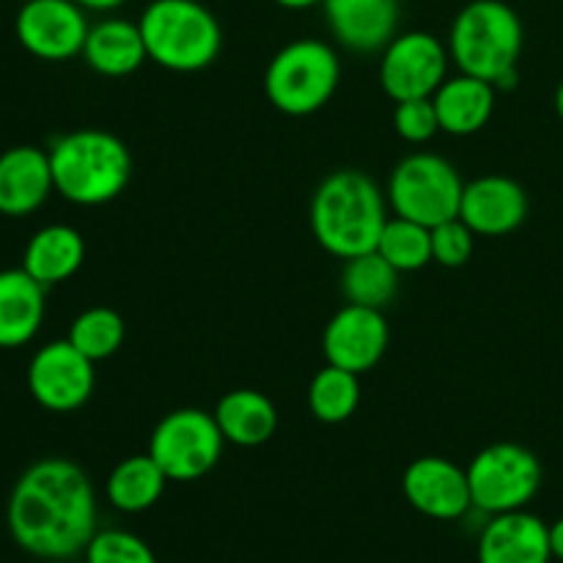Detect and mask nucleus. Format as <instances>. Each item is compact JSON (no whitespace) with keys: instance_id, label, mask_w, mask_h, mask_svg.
<instances>
[{"instance_id":"f257e3e1","label":"nucleus","mask_w":563,"mask_h":563,"mask_svg":"<svg viewBox=\"0 0 563 563\" xmlns=\"http://www.w3.org/2000/svg\"><path fill=\"white\" fill-rule=\"evenodd\" d=\"M9 533L25 553L66 561L86 553L97 533V495L88 473L64 456L33 462L9 495Z\"/></svg>"},{"instance_id":"f03ea898","label":"nucleus","mask_w":563,"mask_h":563,"mask_svg":"<svg viewBox=\"0 0 563 563\" xmlns=\"http://www.w3.org/2000/svg\"><path fill=\"white\" fill-rule=\"evenodd\" d=\"M388 223V196L355 168H339L319 181L311 201L313 240L335 258H352L377 247Z\"/></svg>"},{"instance_id":"7ed1b4c3","label":"nucleus","mask_w":563,"mask_h":563,"mask_svg":"<svg viewBox=\"0 0 563 563\" xmlns=\"http://www.w3.org/2000/svg\"><path fill=\"white\" fill-rule=\"evenodd\" d=\"M55 192L77 207L115 201L132 179V154L119 135L99 126L66 132L47 148Z\"/></svg>"},{"instance_id":"20e7f679","label":"nucleus","mask_w":563,"mask_h":563,"mask_svg":"<svg viewBox=\"0 0 563 563\" xmlns=\"http://www.w3.org/2000/svg\"><path fill=\"white\" fill-rule=\"evenodd\" d=\"M449 55L460 71L493 82L498 91L515 88L517 60L526 44L520 14L504 0H471L449 31Z\"/></svg>"},{"instance_id":"39448f33","label":"nucleus","mask_w":563,"mask_h":563,"mask_svg":"<svg viewBox=\"0 0 563 563\" xmlns=\"http://www.w3.org/2000/svg\"><path fill=\"white\" fill-rule=\"evenodd\" d=\"M137 25L148 60L179 75L209 69L223 49L218 16L198 0H152Z\"/></svg>"},{"instance_id":"423d86ee","label":"nucleus","mask_w":563,"mask_h":563,"mask_svg":"<svg viewBox=\"0 0 563 563\" xmlns=\"http://www.w3.org/2000/svg\"><path fill=\"white\" fill-rule=\"evenodd\" d=\"M341 82V60L322 38H295L284 44L264 71L269 104L286 115L319 113Z\"/></svg>"},{"instance_id":"0eeeda50","label":"nucleus","mask_w":563,"mask_h":563,"mask_svg":"<svg viewBox=\"0 0 563 563\" xmlns=\"http://www.w3.org/2000/svg\"><path fill=\"white\" fill-rule=\"evenodd\" d=\"M462 192L465 179L449 159L434 152H416L396 165L385 196L394 214L434 229L460 218Z\"/></svg>"},{"instance_id":"6e6552de","label":"nucleus","mask_w":563,"mask_h":563,"mask_svg":"<svg viewBox=\"0 0 563 563\" xmlns=\"http://www.w3.org/2000/svg\"><path fill=\"white\" fill-rule=\"evenodd\" d=\"M473 509L484 515L520 511L542 489V462L520 443H493L467 465Z\"/></svg>"},{"instance_id":"1a4fd4ad","label":"nucleus","mask_w":563,"mask_h":563,"mask_svg":"<svg viewBox=\"0 0 563 563\" xmlns=\"http://www.w3.org/2000/svg\"><path fill=\"white\" fill-rule=\"evenodd\" d=\"M225 438L212 412L198 407H179L159 418L148 438V454L154 456L168 482H198L218 467Z\"/></svg>"},{"instance_id":"9d476101","label":"nucleus","mask_w":563,"mask_h":563,"mask_svg":"<svg viewBox=\"0 0 563 563\" xmlns=\"http://www.w3.org/2000/svg\"><path fill=\"white\" fill-rule=\"evenodd\" d=\"M449 44L434 33H396L379 58V86L394 102L434 97L449 77Z\"/></svg>"},{"instance_id":"9b49d317","label":"nucleus","mask_w":563,"mask_h":563,"mask_svg":"<svg viewBox=\"0 0 563 563\" xmlns=\"http://www.w3.org/2000/svg\"><path fill=\"white\" fill-rule=\"evenodd\" d=\"M97 372L69 339L38 346L27 363V390L33 401L49 412H75L91 399Z\"/></svg>"},{"instance_id":"f8f14e48","label":"nucleus","mask_w":563,"mask_h":563,"mask_svg":"<svg viewBox=\"0 0 563 563\" xmlns=\"http://www.w3.org/2000/svg\"><path fill=\"white\" fill-rule=\"evenodd\" d=\"M88 27V11L75 0H25L14 20L22 49L53 64L82 55Z\"/></svg>"},{"instance_id":"ddd939ff","label":"nucleus","mask_w":563,"mask_h":563,"mask_svg":"<svg viewBox=\"0 0 563 563\" xmlns=\"http://www.w3.org/2000/svg\"><path fill=\"white\" fill-rule=\"evenodd\" d=\"M401 493L407 504L429 520H462L473 509L467 467H460L449 456L427 454L410 462L401 476Z\"/></svg>"},{"instance_id":"4468645a","label":"nucleus","mask_w":563,"mask_h":563,"mask_svg":"<svg viewBox=\"0 0 563 563\" xmlns=\"http://www.w3.org/2000/svg\"><path fill=\"white\" fill-rule=\"evenodd\" d=\"M388 319L377 308H363L346 302L330 317L322 335L324 361L330 366L346 368L352 374H366L388 352Z\"/></svg>"},{"instance_id":"2eb2a0df","label":"nucleus","mask_w":563,"mask_h":563,"mask_svg":"<svg viewBox=\"0 0 563 563\" xmlns=\"http://www.w3.org/2000/svg\"><path fill=\"white\" fill-rule=\"evenodd\" d=\"M324 25L344 49L383 53L399 33V0H322Z\"/></svg>"},{"instance_id":"dca6fc26","label":"nucleus","mask_w":563,"mask_h":563,"mask_svg":"<svg viewBox=\"0 0 563 563\" xmlns=\"http://www.w3.org/2000/svg\"><path fill=\"white\" fill-rule=\"evenodd\" d=\"M528 192L511 176L487 174L465 181L460 218L476 236H506L520 229L528 218Z\"/></svg>"},{"instance_id":"f3484780","label":"nucleus","mask_w":563,"mask_h":563,"mask_svg":"<svg viewBox=\"0 0 563 563\" xmlns=\"http://www.w3.org/2000/svg\"><path fill=\"white\" fill-rule=\"evenodd\" d=\"M550 526L531 511L493 515L478 537V563H550Z\"/></svg>"},{"instance_id":"a211bd4d","label":"nucleus","mask_w":563,"mask_h":563,"mask_svg":"<svg viewBox=\"0 0 563 563\" xmlns=\"http://www.w3.org/2000/svg\"><path fill=\"white\" fill-rule=\"evenodd\" d=\"M55 192L49 154L38 146H11L0 154V214L27 218Z\"/></svg>"},{"instance_id":"6ab92c4d","label":"nucleus","mask_w":563,"mask_h":563,"mask_svg":"<svg viewBox=\"0 0 563 563\" xmlns=\"http://www.w3.org/2000/svg\"><path fill=\"white\" fill-rule=\"evenodd\" d=\"M82 60L102 77H126L148 60L141 25L124 16H104L88 27Z\"/></svg>"},{"instance_id":"aec40b11","label":"nucleus","mask_w":563,"mask_h":563,"mask_svg":"<svg viewBox=\"0 0 563 563\" xmlns=\"http://www.w3.org/2000/svg\"><path fill=\"white\" fill-rule=\"evenodd\" d=\"M495 97H498V88L482 77L465 75V71L445 77V82L432 97L440 119V132L454 137L482 132L493 119Z\"/></svg>"},{"instance_id":"412c9836","label":"nucleus","mask_w":563,"mask_h":563,"mask_svg":"<svg viewBox=\"0 0 563 563\" xmlns=\"http://www.w3.org/2000/svg\"><path fill=\"white\" fill-rule=\"evenodd\" d=\"M44 291L27 269H0V350H16L36 339L44 322Z\"/></svg>"},{"instance_id":"4be33fe9","label":"nucleus","mask_w":563,"mask_h":563,"mask_svg":"<svg viewBox=\"0 0 563 563\" xmlns=\"http://www.w3.org/2000/svg\"><path fill=\"white\" fill-rule=\"evenodd\" d=\"M86 262V240L66 223H49L27 240L22 253V269L42 286H58L75 278Z\"/></svg>"},{"instance_id":"5701e85b","label":"nucleus","mask_w":563,"mask_h":563,"mask_svg":"<svg viewBox=\"0 0 563 563\" xmlns=\"http://www.w3.org/2000/svg\"><path fill=\"white\" fill-rule=\"evenodd\" d=\"M212 416L223 432L225 443L242 445V449L264 445L278 432V410H275L273 399L264 396L262 390H229L225 396H220Z\"/></svg>"},{"instance_id":"b1692460","label":"nucleus","mask_w":563,"mask_h":563,"mask_svg":"<svg viewBox=\"0 0 563 563\" xmlns=\"http://www.w3.org/2000/svg\"><path fill=\"white\" fill-rule=\"evenodd\" d=\"M165 484H168V476L148 451L126 456L108 476V500L113 509L124 515H141L163 498Z\"/></svg>"},{"instance_id":"393cba45","label":"nucleus","mask_w":563,"mask_h":563,"mask_svg":"<svg viewBox=\"0 0 563 563\" xmlns=\"http://www.w3.org/2000/svg\"><path fill=\"white\" fill-rule=\"evenodd\" d=\"M399 269L388 258L379 256L377 251L361 253V256H352L344 262L341 295L352 306L385 311L394 302V297L399 295Z\"/></svg>"},{"instance_id":"a878e982","label":"nucleus","mask_w":563,"mask_h":563,"mask_svg":"<svg viewBox=\"0 0 563 563\" xmlns=\"http://www.w3.org/2000/svg\"><path fill=\"white\" fill-rule=\"evenodd\" d=\"M361 405V374L339 366H324L313 374L308 385V410L319 423H344L355 416Z\"/></svg>"},{"instance_id":"bb28decb","label":"nucleus","mask_w":563,"mask_h":563,"mask_svg":"<svg viewBox=\"0 0 563 563\" xmlns=\"http://www.w3.org/2000/svg\"><path fill=\"white\" fill-rule=\"evenodd\" d=\"M75 350H80L88 361L99 363L113 357L124 346L126 324L119 311L108 306H91L77 313L69 324V335Z\"/></svg>"},{"instance_id":"cd10ccee","label":"nucleus","mask_w":563,"mask_h":563,"mask_svg":"<svg viewBox=\"0 0 563 563\" xmlns=\"http://www.w3.org/2000/svg\"><path fill=\"white\" fill-rule=\"evenodd\" d=\"M374 251L388 258L399 273H416L432 264V229L394 214L385 223Z\"/></svg>"},{"instance_id":"c85d7f7f","label":"nucleus","mask_w":563,"mask_h":563,"mask_svg":"<svg viewBox=\"0 0 563 563\" xmlns=\"http://www.w3.org/2000/svg\"><path fill=\"white\" fill-rule=\"evenodd\" d=\"M86 563H157V559L141 537L121 528H108L93 533L86 548Z\"/></svg>"},{"instance_id":"c756f323","label":"nucleus","mask_w":563,"mask_h":563,"mask_svg":"<svg viewBox=\"0 0 563 563\" xmlns=\"http://www.w3.org/2000/svg\"><path fill=\"white\" fill-rule=\"evenodd\" d=\"M476 251V234L462 218H451L432 229V262L440 267H465Z\"/></svg>"},{"instance_id":"7c9ffc66","label":"nucleus","mask_w":563,"mask_h":563,"mask_svg":"<svg viewBox=\"0 0 563 563\" xmlns=\"http://www.w3.org/2000/svg\"><path fill=\"white\" fill-rule=\"evenodd\" d=\"M394 130L401 141L412 143V146H421V143L432 141V137L440 132V119H438V110H434L432 97L396 102Z\"/></svg>"},{"instance_id":"2f4dec72","label":"nucleus","mask_w":563,"mask_h":563,"mask_svg":"<svg viewBox=\"0 0 563 563\" xmlns=\"http://www.w3.org/2000/svg\"><path fill=\"white\" fill-rule=\"evenodd\" d=\"M75 3H80L86 11H93V14H113L130 0H75Z\"/></svg>"},{"instance_id":"473e14b6","label":"nucleus","mask_w":563,"mask_h":563,"mask_svg":"<svg viewBox=\"0 0 563 563\" xmlns=\"http://www.w3.org/2000/svg\"><path fill=\"white\" fill-rule=\"evenodd\" d=\"M550 550H553V559L563 561V517L550 526Z\"/></svg>"},{"instance_id":"72a5a7b5","label":"nucleus","mask_w":563,"mask_h":563,"mask_svg":"<svg viewBox=\"0 0 563 563\" xmlns=\"http://www.w3.org/2000/svg\"><path fill=\"white\" fill-rule=\"evenodd\" d=\"M278 3L280 9H289V11H306L313 9V5H322V0H273Z\"/></svg>"},{"instance_id":"f704fd0d","label":"nucleus","mask_w":563,"mask_h":563,"mask_svg":"<svg viewBox=\"0 0 563 563\" xmlns=\"http://www.w3.org/2000/svg\"><path fill=\"white\" fill-rule=\"evenodd\" d=\"M555 113L563 121V80L559 82V91H555Z\"/></svg>"}]
</instances>
